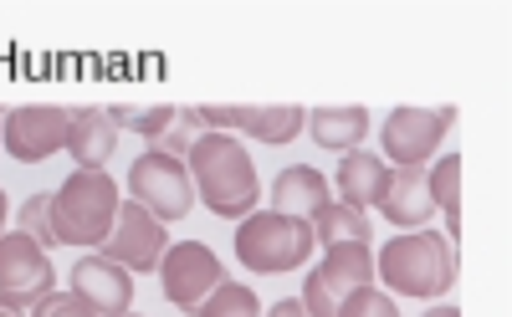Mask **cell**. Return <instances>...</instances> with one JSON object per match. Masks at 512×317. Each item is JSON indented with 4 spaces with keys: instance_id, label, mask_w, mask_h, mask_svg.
I'll list each match as a JSON object with an SVG mask.
<instances>
[{
    "instance_id": "obj_2",
    "label": "cell",
    "mask_w": 512,
    "mask_h": 317,
    "mask_svg": "<svg viewBox=\"0 0 512 317\" xmlns=\"http://www.w3.org/2000/svg\"><path fill=\"white\" fill-rule=\"evenodd\" d=\"M456 246L436 231H410V236H390L374 251V277L390 287L395 297H420L436 302L456 287Z\"/></svg>"
},
{
    "instance_id": "obj_5",
    "label": "cell",
    "mask_w": 512,
    "mask_h": 317,
    "mask_svg": "<svg viewBox=\"0 0 512 317\" xmlns=\"http://www.w3.org/2000/svg\"><path fill=\"white\" fill-rule=\"evenodd\" d=\"M128 200L144 205L154 220H185L190 205H195V185H190V169L185 159H169L159 149L139 154L134 164H128Z\"/></svg>"
},
{
    "instance_id": "obj_1",
    "label": "cell",
    "mask_w": 512,
    "mask_h": 317,
    "mask_svg": "<svg viewBox=\"0 0 512 317\" xmlns=\"http://www.w3.org/2000/svg\"><path fill=\"white\" fill-rule=\"evenodd\" d=\"M185 169L195 200L221 220H246L262 200V179H256V164L236 133H200L185 154Z\"/></svg>"
},
{
    "instance_id": "obj_27",
    "label": "cell",
    "mask_w": 512,
    "mask_h": 317,
    "mask_svg": "<svg viewBox=\"0 0 512 317\" xmlns=\"http://www.w3.org/2000/svg\"><path fill=\"white\" fill-rule=\"evenodd\" d=\"M267 317H308V307H303V297H287V302H277Z\"/></svg>"
},
{
    "instance_id": "obj_23",
    "label": "cell",
    "mask_w": 512,
    "mask_h": 317,
    "mask_svg": "<svg viewBox=\"0 0 512 317\" xmlns=\"http://www.w3.org/2000/svg\"><path fill=\"white\" fill-rule=\"evenodd\" d=\"M333 317H400V307H395L390 292H379V287L369 282V287H354L349 297H338Z\"/></svg>"
},
{
    "instance_id": "obj_13",
    "label": "cell",
    "mask_w": 512,
    "mask_h": 317,
    "mask_svg": "<svg viewBox=\"0 0 512 317\" xmlns=\"http://www.w3.org/2000/svg\"><path fill=\"white\" fill-rule=\"evenodd\" d=\"M379 210L395 231H425V220L436 215L431 185H425V164L390 169V185H384V195H379Z\"/></svg>"
},
{
    "instance_id": "obj_12",
    "label": "cell",
    "mask_w": 512,
    "mask_h": 317,
    "mask_svg": "<svg viewBox=\"0 0 512 317\" xmlns=\"http://www.w3.org/2000/svg\"><path fill=\"white\" fill-rule=\"evenodd\" d=\"M72 292L88 302L93 312H103V317H123L128 307H134V271H123L103 251L98 256H82L72 266Z\"/></svg>"
},
{
    "instance_id": "obj_4",
    "label": "cell",
    "mask_w": 512,
    "mask_h": 317,
    "mask_svg": "<svg viewBox=\"0 0 512 317\" xmlns=\"http://www.w3.org/2000/svg\"><path fill=\"white\" fill-rule=\"evenodd\" d=\"M313 225L292 220L277 210H251L236 225V261L246 271H262V277H277V271H303L313 256Z\"/></svg>"
},
{
    "instance_id": "obj_6",
    "label": "cell",
    "mask_w": 512,
    "mask_h": 317,
    "mask_svg": "<svg viewBox=\"0 0 512 317\" xmlns=\"http://www.w3.org/2000/svg\"><path fill=\"white\" fill-rule=\"evenodd\" d=\"M374 282V251L369 241H344V246H323L318 271L303 277V307L308 317H333L338 297H349L354 287Z\"/></svg>"
},
{
    "instance_id": "obj_3",
    "label": "cell",
    "mask_w": 512,
    "mask_h": 317,
    "mask_svg": "<svg viewBox=\"0 0 512 317\" xmlns=\"http://www.w3.org/2000/svg\"><path fill=\"white\" fill-rule=\"evenodd\" d=\"M123 190L108 169H72L67 185L52 190V236L57 246H103L118 220Z\"/></svg>"
},
{
    "instance_id": "obj_25",
    "label": "cell",
    "mask_w": 512,
    "mask_h": 317,
    "mask_svg": "<svg viewBox=\"0 0 512 317\" xmlns=\"http://www.w3.org/2000/svg\"><path fill=\"white\" fill-rule=\"evenodd\" d=\"M21 231H26L41 251L57 246V236H52V190H47V195H31V200L21 205Z\"/></svg>"
},
{
    "instance_id": "obj_29",
    "label": "cell",
    "mask_w": 512,
    "mask_h": 317,
    "mask_svg": "<svg viewBox=\"0 0 512 317\" xmlns=\"http://www.w3.org/2000/svg\"><path fill=\"white\" fill-rule=\"evenodd\" d=\"M6 215H11V205H6V190H0V236H6Z\"/></svg>"
},
{
    "instance_id": "obj_21",
    "label": "cell",
    "mask_w": 512,
    "mask_h": 317,
    "mask_svg": "<svg viewBox=\"0 0 512 317\" xmlns=\"http://www.w3.org/2000/svg\"><path fill=\"white\" fill-rule=\"evenodd\" d=\"M190 317H262V297H256L246 282L221 277V282H216V292H210Z\"/></svg>"
},
{
    "instance_id": "obj_9",
    "label": "cell",
    "mask_w": 512,
    "mask_h": 317,
    "mask_svg": "<svg viewBox=\"0 0 512 317\" xmlns=\"http://www.w3.org/2000/svg\"><path fill=\"white\" fill-rule=\"evenodd\" d=\"M451 128H456V108H395L379 128V144L395 169H410L431 159Z\"/></svg>"
},
{
    "instance_id": "obj_24",
    "label": "cell",
    "mask_w": 512,
    "mask_h": 317,
    "mask_svg": "<svg viewBox=\"0 0 512 317\" xmlns=\"http://www.w3.org/2000/svg\"><path fill=\"white\" fill-rule=\"evenodd\" d=\"M195 139H200V113H195V108H180V113H175V123L164 128V139H159V144H149V149H159V154H169V159H185Z\"/></svg>"
},
{
    "instance_id": "obj_28",
    "label": "cell",
    "mask_w": 512,
    "mask_h": 317,
    "mask_svg": "<svg viewBox=\"0 0 512 317\" xmlns=\"http://www.w3.org/2000/svg\"><path fill=\"white\" fill-rule=\"evenodd\" d=\"M420 317H461V307L456 302H436V307H425Z\"/></svg>"
},
{
    "instance_id": "obj_20",
    "label": "cell",
    "mask_w": 512,
    "mask_h": 317,
    "mask_svg": "<svg viewBox=\"0 0 512 317\" xmlns=\"http://www.w3.org/2000/svg\"><path fill=\"white\" fill-rule=\"evenodd\" d=\"M303 128H308V108H292V103H282V108H251L246 139H256V144H292Z\"/></svg>"
},
{
    "instance_id": "obj_18",
    "label": "cell",
    "mask_w": 512,
    "mask_h": 317,
    "mask_svg": "<svg viewBox=\"0 0 512 317\" xmlns=\"http://www.w3.org/2000/svg\"><path fill=\"white\" fill-rule=\"evenodd\" d=\"M313 241L318 246H344V241H369V215L344 205V200H328L313 220Z\"/></svg>"
},
{
    "instance_id": "obj_7",
    "label": "cell",
    "mask_w": 512,
    "mask_h": 317,
    "mask_svg": "<svg viewBox=\"0 0 512 317\" xmlns=\"http://www.w3.org/2000/svg\"><path fill=\"white\" fill-rule=\"evenodd\" d=\"M221 277H226V266L205 241H169V251L159 261V287L180 312H195L210 292H216Z\"/></svg>"
},
{
    "instance_id": "obj_11",
    "label": "cell",
    "mask_w": 512,
    "mask_h": 317,
    "mask_svg": "<svg viewBox=\"0 0 512 317\" xmlns=\"http://www.w3.org/2000/svg\"><path fill=\"white\" fill-rule=\"evenodd\" d=\"M164 251H169L164 220H154V215H149L144 205H134V200H123L113 231H108V241H103V256L118 261L123 271H159Z\"/></svg>"
},
{
    "instance_id": "obj_19",
    "label": "cell",
    "mask_w": 512,
    "mask_h": 317,
    "mask_svg": "<svg viewBox=\"0 0 512 317\" xmlns=\"http://www.w3.org/2000/svg\"><path fill=\"white\" fill-rule=\"evenodd\" d=\"M425 185H431V200L446 215V241L461 236V154H446L436 169H425Z\"/></svg>"
},
{
    "instance_id": "obj_17",
    "label": "cell",
    "mask_w": 512,
    "mask_h": 317,
    "mask_svg": "<svg viewBox=\"0 0 512 317\" xmlns=\"http://www.w3.org/2000/svg\"><path fill=\"white\" fill-rule=\"evenodd\" d=\"M308 133H313V144H318V149L349 154V149L364 144L369 113H364V108H318V113H308Z\"/></svg>"
},
{
    "instance_id": "obj_30",
    "label": "cell",
    "mask_w": 512,
    "mask_h": 317,
    "mask_svg": "<svg viewBox=\"0 0 512 317\" xmlns=\"http://www.w3.org/2000/svg\"><path fill=\"white\" fill-rule=\"evenodd\" d=\"M0 317H21V307H11L6 297H0Z\"/></svg>"
},
{
    "instance_id": "obj_15",
    "label": "cell",
    "mask_w": 512,
    "mask_h": 317,
    "mask_svg": "<svg viewBox=\"0 0 512 317\" xmlns=\"http://www.w3.org/2000/svg\"><path fill=\"white\" fill-rule=\"evenodd\" d=\"M118 149V128L108 123L103 108H77L72 113V128H67V154L77 169H108Z\"/></svg>"
},
{
    "instance_id": "obj_8",
    "label": "cell",
    "mask_w": 512,
    "mask_h": 317,
    "mask_svg": "<svg viewBox=\"0 0 512 317\" xmlns=\"http://www.w3.org/2000/svg\"><path fill=\"white\" fill-rule=\"evenodd\" d=\"M47 292H57L52 256L41 251L26 231L0 236V297H6L11 307H21V312H31Z\"/></svg>"
},
{
    "instance_id": "obj_22",
    "label": "cell",
    "mask_w": 512,
    "mask_h": 317,
    "mask_svg": "<svg viewBox=\"0 0 512 317\" xmlns=\"http://www.w3.org/2000/svg\"><path fill=\"white\" fill-rule=\"evenodd\" d=\"M103 113H108V123H113L118 133L128 128V133H139V139L159 144V139H164V128L175 123L180 108H103Z\"/></svg>"
},
{
    "instance_id": "obj_31",
    "label": "cell",
    "mask_w": 512,
    "mask_h": 317,
    "mask_svg": "<svg viewBox=\"0 0 512 317\" xmlns=\"http://www.w3.org/2000/svg\"><path fill=\"white\" fill-rule=\"evenodd\" d=\"M123 317H139V312H123Z\"/></svg>"
},
{
    "instance_id": "obj_26",
    "label": "cell",
    "mask_w": 512,
    "mask_h": 317,
    "mask_svg": "<svg viewBox=\"0 0 512 317\" xmlns=\"http://www.w3.org/2000/svg\"><path fill=\"white\" fill-rule=\"evenodd\" d=\"M31 317H103V312H93L77 292H47V297L31 307Z\"/></svg>"
},
{
    "instance_id": "obj_14",
    "label": "cell",
    "mask_w": 512,
    "mask_h": 317,
    "mask_svg": "<svg viewBox=\"0 0 512 317\" xmlns=\"http://www.w3.org/2000/svg\"><path fill=\"white\" fill-rule=\"evenodd\" d=\"M328 200H333V195H328V179H323L313 164H287V169L272 179V210H277V215L313 220Z\"/></svg>"
},
{
    "instance_id": "obj_16",
    "label": "cell",
    "mask_w": 512,
    "mask_h": 317,
    "mask_svg": "<svg viewBox=\"0 0 512 317\" xmlns=\"http://www.w3.org/2000/svg\"><path fill=\"white\" fill-rule=\"evenodd\" d=\"M384 185H390V164L379 154H364V149L344 154V164H338V195H344V205L369 210V205H379Z\"/></svg>"
},
{
    "instance_id": "obj_10",
    "label": "cell",
    "mask_w": 512,
    "mask_h": 317,
    "mask_svg": "<svg viewBox=\"0 0 512 317\" xmlns=\"http://www.w3.org/2000/svg\"><path fill=\"white\" fill-rule=\"evenodd\" d=\"M67 128H72V113L67 108H11L0 118V149L21 164H47L52 154L67 149Z\"/></svg>"
}]
</instances>
